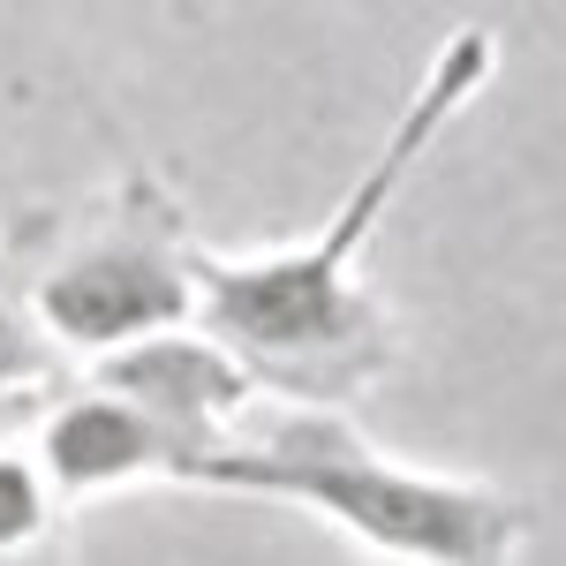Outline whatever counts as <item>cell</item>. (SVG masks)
I'll return each mask as SVG.
<instances>
[{"mask_svg": "<svg viewBox=\"0 0 566 566\" xmlns=\"http://www.w3.org/2000/svg\"><path fill=\"white\" fill-rule=\"evenodd\" d=\"M491 61H499L491 31H453L438 45L431 69L408 91V106L392 114L386 144L370 151V167L348 181V197L325 212L310 242L234 264L197 250V310H189L197 340H212L250 386H272L303 408H333L355 386H370L392 363V333L378 295L363 287V258L386 227L392 197L408 189V175L461 122V106L491 84Z\"/></svg>", "mask_w": 566, "mask_h": 566, "instance_id": "6da1fadb", "label": "cell"}, {"mask_svg": "<svg viewBox=\"0 0 566 566\" xmlns=\"http://www.w3.org/2000/svg\"><path fill=\"white\" fill-rule=\"evenodd\" d=\"M189 483L303 506L400 566H514L536 528L528 506H514L506 491L408 469L333 408H287L242 438L227 431L189 469Z\"/></svg>", "mask_w": 566, "mask_h": 566, "instance_id": "7a4b0ae2", "label": "cell"}, {"mask_svg": "<svg viewBox=\"0 0 566 566\" xmlns=\"http://www.w3.org/2000/svg\"><path fill=\"white\" fill-rule=\"evenodd\" d=\"M23 303L69 355H122L181 333L197 310V242L151 175H129L91 219H53L45 250H15Z\"/></svg>", "mask_w": 566, "mask_h": 566, "instance_id": "3957f363", "label": "cell"}, {"mask_svg": "<svg viewBox=\"0 0 566 566\" xmlns=\"http://www.w3.org/2000/svg\"><path fill=\"white\" fill-rule=\"evenodd\" d=\"M31 431H39V476L53 483V499H84V491H114V483H189V469L205 461L197 438L98 392L91 378L53 392Z\"/></svg>", "mask_w": 566, "mask_h": 566, "instance_id": "277c9868", "label": "cell"}, {"mask_svg": "<svg viewBox=\"0 0 566 566\" xmlns=\"http://www.w3.org/2000/svg\"><path fill=\"white\" fill-rule=\"evenodd\" d=\"M98 392H114V400H129L144 416H159V423H175L181 438H197L205 453H212L219 438L234 431V416L250 408V378L212 348V340H197V333H159V340H136L122 355H98L91 370Z\"/></svg>", "mask_w": 566, "mask_h": 566, "instance_id": "5b68a950", "label": "cell"}, {"mask_svg": "<svg viewBox=\"0 0 566 566\" xmlns=\"http://www.w3.org/2000/svg\"><path fill=\"white\" fill-rule=\"evenodd\" d=\"M76 386V363L39 333V317L23 303V272L15 258H0V400L8 392H61Z\"/></svg>", "mask_w": 566, "mask_h": 566, "instance_id": "8992f818", "label": "cell"}, {"mask_svg": "<svg viewBox=\"0 0 566 566\" xmlns=\"http://www.w3.org/2000/svg\"><path fill=\"white\" fill-rule=\"evenodd\" d=\"M53 528V483L39 476V461L0 446V552H31Z\"/></svg>", "mask_w": 566, "mask_h": 566, "instance_id": "52a82bcc", "label": "cell"}, {"mask_svg": "<svg viewBox=\"0 0 566 566\" xmlns=\"http://www.w3.org/2000/svg\"><path fill=\"white\" fill-rule=\"evenodd\" d=\"M53 400V392H8L0 400V438H15V431H31L39 423V408Z\"/></svg>", "mask_w": 566, "mask_h": 566, "instance_id": "ba28073f", "label": "cell"}]
</instances>
